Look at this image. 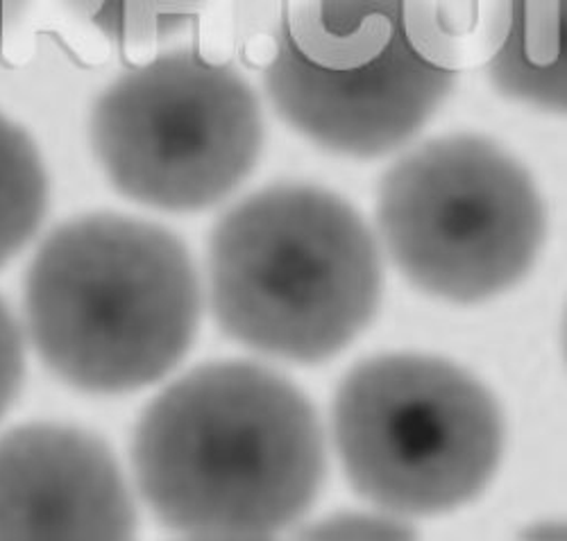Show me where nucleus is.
<instances>
[{
  "mask_svg": "<svg viewBox=\"0 0 567 541\" xmlns=\"http://www.w3.org/2000/svg\"><path fill=\"white\" fill-rule=\"evenodd\" d=\"M132 469L141 499L171 532L270 539L316 503L327 476L324 430L287 376L248 361L207 363L141 415Z\"/></svg>",
  "mask_w": 567,
  "mask_h": 541,
  "instance_id": "1",
  "label": "nucleus"
},
{
  "mask_svg": "<svg viewBox=\"0 0 567 541\" xmlns=\"http://www.w3.org/2000/svg\"><path fill=\"white\" fill-rule=\"evenodd\" d=\"M203 290L168 229L91 214L45 236L25 274V324L41 363L89 395L162 381L192 350Z\"/></svg>",
  "mask_w": 567,
  "mask_h": 541,
  "instance_id": "2",
  "label": "nucleus"
},
{
  "mask_svg": "<svg viewBox=\"0 0 567 541\" xmlns=\"http://www.w3.org/2000/svg\"><path fill=\"white\" fill-rule=\"evenodd\" d=\"M209 302L220 329L272 358L343 352L382 302V254L359 211L311 184L248 195L214 227Z\"/></svg>",
  "mask_w": 567,
  "mask_h": 541,
  "instance_id": "3",
  "label": "nucleus"
},
{
  "mask_svg": "<svg viewBox=\"0 0 567 541\" xmlns=\"http://www.w3.org/2000/svg\"><path fill=\"white\" fill-rule=\"evenodd\" d=\"M332 437L359 497L398 517H434L491 485L506 424L491 389L427 354H382L337 387Z\"/></svg>",
  "mask_w": 567,
  "mask_h": 541,
  "instance_id": "4",
  "label": "nucleus"
},
{
  "mask_svg": "<svg viewBox=\"0 0 567 541\" xmlns=\"http://www.w3.org/2000/svg\"><path fill=\"white\" fill-rule=\"evenodd\" d=\"M377 229L415 288L480 304L529 274L545 245L547 214L532 175L497 143L450 134L389 168Z\"/></svg>",
  "mask_w": 567,
  "mask_h": 541,
  "instance_id": "5",
  "label": "nucleus"
},
{
  "mask_svg": "<svg viewBox=\"0 0 567 541\" xmlns=\"http://www.w3.org/2000/svg\"><path fill=\"white\" fill-rule=\"evenodd\" d=\"M91 145L127 200L200 211L252 173L264 118L252 86L234 66L175 51L134 66L101 93Z\"/></svg>",
  "mask_w": 567,
  "mask_h": 541,
  "instance_id": "6",
  "label": "nucleus"
},
{
  "mask_svg": "<svg viewBox=\"0 0 567 541\" xmlns=\"http://www.w3.org/2000/svg\"><path fill=\"white\" fill-rule=\"evenodd\" d=\"M136 526L130 485L101 437L66 424L0 437V541H121Z\"/></svg>",
  "mask_w": 567,
  "mask_h": 541,
  "instance_id": "7",
  "label": "nucleus"
},
{
  "mask_svg": "<svg viewBox=\"0 0 567 541\" xmlns=\"http://www.w3.org/2000/svg\"><path fill=\"white\" fill-rule=\"evenodd\" d=\"M454 82V73L430 64L406 37L393 64L365 80L318 73L279 45L264 73L266 93L284 121L324 150L359 159L389 155L411 141Z\"/></svg>",
  "mask_w": 567,
  "mask_h": 541,
  "instance_id": "8",
  "label": "nucleus"
},
{
  "mask_svg": "<svg viewBox=\"0 0 567 541\" xmlns=\"http://www.w3.org/2000/svg\"><path fill=\"white\" fill-rule=\"evenodd\" d=\"M402 37L400 0H284L277 45L313 71L354 75Z\"/></svg>",
  "mask_w": 567,
  "mask_h": 541,
  "instance_id": "9",
  "label": "nucleus"
},
{
  "mask_svg": "<svg viewBox=\"0 0 567 541\" xmlns=\"http://www.w3.org/2000/svg\"><path fill=\"white\" fill-rule=\"evenodd\" d=\"M565 0H513L508 28L484 64L491 82L513 101L565 114Z\"/></svg>",
  "mask_w": 567,
  "mask_h": 541,
  "instance_id": "10",
  "label": "nucleus"
},
{
  "mask_svg": "<svg viewBox=\"0 0 567 541\" xmlns=\"http://www.w3.org/2000/svg\"><path fill=\"white\" fill-rule=\"evenodd\" d=\"M513 0H400L409 43L454 75L484 66L508 28Z\"/></svg>",
  "mask_w": 567,
  "mask_h": 541,
  "instance_id": "11",
  "label": "nucleus"
},
{
  "mask_svg": "<svg viewBox=\"0 0 567 541\" xmlns=\"http://www.w3.org/2000/svg\"><path fill=\"white\" fill-rule=\"evenodd\" d=\"M49 211V175L34 141L0 116V268L39 231Z\"/></svg>",
  "mask_w": 567,
  "mask_h": 541,
  "instance_id": "12",
  "label": "nucleus"
},
{
  "mask_svg": "<svg viewBox=\"0 0 567 541\" xmlns=\"http://www.w3.org/2000/svg\"><path fill=\"white\" fill-rule=\"evenodd\" d=\"M82 21L123 51L148 53L162 39L200 17L207 0H62Z\"/></svg>",
  "mask_w": 567,
  "mask_h": 541,
  "instance_id": "13",
  "label": "nucleus"
},
{
  "mask_svg": "<svg viewBox=\"0 0 567 541\" xmlns=\"http://www.w3.org/2000/svg\"><path fill=\"white\" fill-rule=\"evenodd\" d=\"M300 539H415L417 532L404 517L391 512H337L329 514L305 530L296 532Z\"/></svg>",
  "mask_w": 567,
  "mask_h": 541,
  "instance_id": "14",
  "label": "nucleus"
},
{
  "mask_svg": "<svg viewBox=\"0 0 567 541\" xmlns=\"http://www.w3.org/2000/svg\"><path fill=\"white\" fill-rule=\"evenodd\" d=\"M25 376V344L14 313L0 300V417L17 402Z\"/></svg>",
  "mask_w": 567,
  "mask_h": 541,
  "instance_id": "15",
  "label": "nucleus"
},
{
  "mask_svg": "<svg viewBox=\"0 0 567 541\" xmlns=\"http://www.w3.org/2000/svg\"><path fill=\"white\" fill-rule=\"evenodd\" d=\"M30 0H0V41L25 14Z\"/></svg>",
  "mask_w": 567,
  "mask_h": 541,
  "instance_id": "16",
  "label": "nucleus"
}]
</instances>
